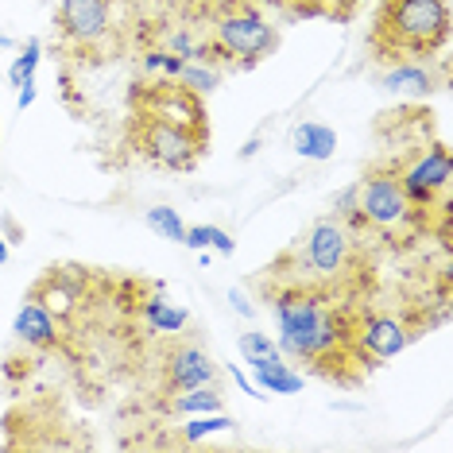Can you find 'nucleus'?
I'll use <instances>...</instances> for the list:
<instances>
[{
    "instance_id": "1",
    "label": "nucleus",
    "mask_w": 453,
    "mask_h": 453,
    "mask_svg": "<svg viewBox=\"0 0 453 453\" xmlns=\"http://www.w3.org/2000/svg\"><path fill=\"white\" fill-rule=\"evenodd\" d=\"M275 311V329H280V349L287 357H298L306 365H314L318 372L345 349H357L353 334L357 326H349V314L337 303H329L326 291L314 287H283L272 298Z\"/></svg>"
},
{
    "instance_id": "2",
    "label": "nucleus",
    "mask_w": 453,
    "mask_h": 453,
    "mask_svg": "<svg viewBox=\"0 0 453 453\" xmlns=\"http://www.w3.org/2000/svg\"><path fill=\"white\" fill-rule=\"evenodd\" d=\"M449 43V0H380L368 47L380 63L438 58Z\"/></svg>"
},
{
    "instance_id": "3",
    "label": "nucleus",
    "mask_w": 453,
    "mask_h": 453,
    "mask_svg": "<svg viewBox=\"0 0 453 453\" xmlns=\"http://www.w3.org/2000/svg\"><path fill=\"white\" fill-rule=\"evenodd\" d=\"M280 43L275 24H267L264 12H256L244 0H229L213 24V55H225L236 66H256Z\"/></svg>"
},
{
    "instance_id": "4",
    "label": "nucleus",
    "mask_w": 453,
    "mask_h": 453,
    "mask_svg": "<svg viewBox=\"0 0 453 453\" xmlns=\"http://www.w3.org/2000/svg\"><path fill=\"white\" fill-rule=\"evenodd\" d=\"M357 218L380 233H395L415 218V205L399 187L395 167H368L357 182Z\"/></svg>"
},
{
    "instance_id": "5",
    "label": "nucleus",
    "mask_w": 453,
    "mask_h": 453,
    "mask_svg": "<svg viewBox=\"0 0 453 453\" xmlns=\"http://www.w3.org/2000/svg\"><path fill=\"white\" fill-rule=\"evenodd\" d=\"M132 112H136V120H163V125H179V128L198 132V136H210V120H205L202 97L190 94L187 86H179L174 78L140 86L136 94H132Z\"/></svg>"
},
{
    "instance_id": "6",
    "label": "nucleus",
    "mask_w": 453,
    "mask_h": 453,
    "mask_svg": "<svg viewBox=\"0 0 453 453\" xmlns=\"http://www.w3.org/2000/svg\"><path fill=\"white\" fill-rule=\"evenodd\" d=\"M132 140H136L140 156L163 171H194L210 148V136H198V132L179 125H163V120H136Z\"/></svg>"
},
{
    "instance_id": "7",
    "label": "nucleus",
    "mask_w": 453,
    "mask_h": 453,
    "mask_svg": "<svg viewBox=\"0 0 453 453\" xmlns=\"http://www.w3.org/2000/svg\"><path fill=\"white\" fill-rule=\"evenodd\" d=\"M353 229L357 225L334 218V213L318 218L311 229H306V236H303V264H306V272H311L318 283L342 280L345 267L353 264Z\"/></svg>"
},
{
    "instance_id": "8",
    "label": "nucleus",
    "mask_w": 453,
    "mask_h": 453,
    "mask_svg": "<svg viewBox=\"0 0 453 453\" xmlns=\"http://www.w3.org/2000/svg\"><path fill=\"white\" fill-rule=\"evenodd\" d=\"M399 174V187H403L407 202L415 205V210H446V190H449V179H453V159H449V148L446 143H430L426 151L407 163V167H395Z\"/></svg>"
},
{
    "instance_id": "9",
    "label": "nucleus",
    "mask_w": 453,
    "mask_h": 453,
    "mask_svg": "<svg viewBox=\"0 0 453 453\" xmlns=\"http://www.w3.org/2000/svg\"><path fill=\"white\" fill-rule=\"evenodd\" d=\"M55 32L70 47L94 50L112 32V0H58L55 8Z\"/></svg>"
},
{
    "instance_id": "10",
    "label": "nucleus",
    "mask_w": 453,
    "mask_h": 453,
    "mask_svg": "<svg viewBox=\"0 0 453 453\" xmlns=\"http://www.w3.org/2000/svg\"><path fill=\"white\" fill-rule=\"evenodd\" d=\"M411 337L415 334H411V326L403 322V318L368 314V318H360L357 322L353 342L368 360H391V357H399L411 345Z\"/></svg>"
},
{
    "instance_id": "11",
    "label": "nucleus",
    "mask_w": 453,
    "mask_h": 453,
    "mask_svg": "<svg viewBox=\"0 0 453 453\" xmlns=\"http://www.w3.org/2000/svg\"><path fill=\"white\" fill-rule=\"evenodd\" d=\"M441 81H446V70L434 74L430 58H399V63H388V70L380 74V86L395 97H430Z\"/></svg>"
},
{
    "instance_id": "12",
    "label": "nucleus",
    "mask_w": 453,
    "mask_h": 453,
    "mask_svg": "<svg viewBox=\"0 0 453 453\" xmlns=\"http://www.w3.org/2000/svg\"><path fill=\"white\" fill-rule=\"evenodd\" d=\"M32 295L43 298V306L55 318H70L86 298V275H70V267H50Z\"/></svg>"
},
{
    "instance_id": "13",
    "label": "nucleus",
    "mask_w": 453,
    "mask_h": 453,
    "mask_svg": "<svg viewBox=\"0 0 453 453\" xmlns=\"http://www.w3.org/2000/svg\"><path fill=\"white\" fill-rule=\"evenodd\" d=\"M12 334H16V342H24L32 349H55V342H58V318L43 306V298L27 295L24 306H19L16 318H12Z\"/></svg>"
},
{
    "instance_id": "14",
    "label": "nucleus",
    "mask_w": 453,
    "mask_h": 453,
    "mask_svg": "<svg viewBox=\"0 0 453 453\" xmlns=\"http://www.w3.org/2000/svg\"><path fill=\"white\" fill-rule=\"evenodd\" d=\"M218 380V360H213L205 349L198 345H182L174 349L167 360V384L174 391H187V388H202Z\"/></svg>"
},
{
    "instance_id": "15",
    "label": "nucleus",
    "mask_w": 453,
    "mask_h": 453,
    "mask_svg": "<svg viewBox=\"0 0 453 453\" xmlns=\"http://www.w3.org/2000/svg\"><path fill=\"white\" fill-rule=\"evenodd\" d=\"M291 148H295V156H303V159L326 163V159H334V151H337V132L329 125H318V120H303V125H295V132H291Z\"/></svg>"
},
{
    "instance_id": "16",
    "label": "nucleus",
    "mask_w": 453,
    "mask_h": 453,
    "mask_svg": "<svg viewBox=\"0 0 453 453\" xmlns=\"http://www.w3.org/2000/svg\"><path fill=\"white\" fill-rule=\"evenodd\" d=\"M252 376H256V388L264 391H272V395H298L306 384V376L303 372H295L291 365L280 357V360H267V365H252Z\"/></svg>"
},
{
    "instance_id": "17",
    "label": "nucleus",
    "mask_w": 453,
    "mask_h": 453,
    "mask_svg": "<svg viewBox=\"0 0 453 453\" xmlns=\"http://www.w3.org/2000/svg\"><path fill=\"white\" fill-rule=\"evenodd\" d=\"M143 322H148L156 334H182L190 322V314L182 311V306H174L163 298V287H156V295L143 303Z\"/></svg>"
},
{
    "instance_id": "18",
    "label": "nucleus",
    "mask_w": 453,
    "mask_h": 453,
    "mask_svg": "<svg viewBox=\"0 0 453 453\" xmlns=\"http://www.w3.org/2000/svg\"><path fill=\"white\" fill-rule=\"evenodd\" d=\"M182 244L194 252H218V256H233L236 252V241L218 225H187V236Z\"/></svg>"
},
{
    "instance_id": "19",
    "label": "nucleus",
    "mask_w": 453,
    "mask_h": 453,
    "mask_svg": "<svg viewBox=\"0 0 453 453\" xmlns=\"http://www.w3.org/2000/svg\"><path fill=\"white\" fill-rule=\"evenodd\" d=\"M229 430H236V418L225 415V411H210V415H190V422L179 430V434L187 446H198V441L213 438V434H229Z\"/></svg>"
},
{
    "instance_id": "20",
    "label": "nucleus",
    "mask_w": 453,
    "mask_h": 453,
    "mask_svg": "<svg viewBox=\"0 0 453 453\" xmlns=\"http://www.w3.org/2000/svg\"><path fill=\"white\" fill-rule=\"evenodd\" d=\"M174 411H179V415H210V411H225V395L213 384L187 388V391L174 395Z\"/></svg>"
},
{
    "instance_id": "21",
    "label": "nucleus",
    "mask_w": 453,
    "mask_h": 453,
    "mask_svg": "<svg viewBox=\"0 0 453 453\" xmlns=\"http://www.w3.org/2000/svg\"><path fill=\"white\" fill-rule=\"evenodd\" d=\"M241 360L244 365H267V360H280L283 349L280 342H272V334H260V329H249V334H241Z\"/></svg>"
},
{
    "instance_id": "22",
    "label": "nucleus",
    "mask_w": 453,
    "mask_h": 453,
    "mask_svg": "<svg viewBox=\"0 0 453 453\" xmlns=\"http://www.w3.org/2000/svg\"><path fill=\"white\" fill-rule=\"evenodd\" d=\"M39 63H43V43L27 39V43L19 47V55L12 58V66H8V86L19 89V86H27V81H35Z\"/></svg>"
},
{
    "instance_id": "23",
    "label": "nucleus",
    "mask_w": 453,
    "mask_h": 453,
    "mask_svg": "<svg viewBox=\"0 0 453 453\" xmlns=\"http://www.w3.org/2000/svg\"><path fill=\"white\" fill-rule=\"evenodd\" d=\"M179 86H187L190 94H213V89L221 86V66H213V63H182L179 70Z\"/></svg>"
},
{
    "instance_id": "24",
    "label": "nucleus",
    "mask_w": 453,
    "mask_h": 453,
    "mask_svg": "<svg viewBox=\"0 0 453 453\" xmlns=\"http://www.w3.org/2000/svg\"><path fill=\"white\" fill-rule=\"evenodd\" d=\"M148 229L159 233L163 241L182 244V236H187V221H182L179 210H171V205H151L148 210Z\"/></svg>"
},
{
    "instance_id": "25",
    "label": "nucleus",
    "mask_w": 453,
    "mask_h": 453,
    "mask_svg": "<svg viewBox=\"0 0 453 453\" xmlns=\"http://www.w3.org/2000/svg\"><path fill=\"white\" fill-rule=\"evenodd\" d=\"M225 298H229V306H233V311H236V314H241V318H252V314H256L252 298H249V295H244V291H241V287H229V291H225Z\"/></svg>"
},
{
    "instance_id": "26",
    "label": "nucleus",
    "mask_w": 453,
    "mask_h": 453,
    "mask_svg": "<svg viewBox=\"0 0 453 453\" xmlns=\"http://www.w3.org/2000/svg\"><path fill=\"white\" fill-rule=\"evenodd\" d=\"M35 97H39V86H35V81H27V86H19V89H16V109H19V112H24V109H32V105H35Z\"/></svg>"
},
{
    "instance_id": "27",
    "label": "nucleus",
    "mask_w": 453,
    "mask_h": 453,
    "mask_svg": "<svg viewBox=\"0 0 453 453\" xmlns=\"http://www.w3.org/2000/svg\"><path fill=\"white\" fill-rule=\"evenodd\" d=\"M229 372H233V380H236V384H241V391H244V395H252V399H267L264 391L256 388V380H249V376L241 372V368H229Z\"/></svg>"
},
{
    "instance_id": "28",
    "label": "nucleus",
    "mask_w": 453,
    "mask_h": 453,
    "mask_svg": "<svg viewBox=\"0 0 453 453\" xmlns=\"http://www.w3.org/2000/svg\"><path fill=\"white\" fill-rule=\"evenodd\" d=\"M163 55H167V50H148V55L140 58L143 74H159V70H163Z\"/></svg>"
},
{
    "instance_id": "29",
    "label": "nucleus",
    "mask_w": 453,
    "mask_h": 453,
    "mask_svg": "<svg viewBox=\"0 0 453 453\" xmlns=\"http://www.w3.org/2000/svg\"><path fill=\"white\" fill-rule=\"evenodd\" d=\"M256 151H260V136H252L249 143H244V148H241V159H252Z\"/></svg>"
},
{
    "instance_id": "30",
    "label": "nucleus",
    "mask_w": 453,
    "mask_h": 453,
    "mask_svg": "<svg viewBox=\"0 0 453 453\" xmlns=\"http://www.w3.org/2000/svg\"><path fill=\"white\" fill-rule=\"evenodd\" d=\"M8 264V236H0V267Z\"/></svg>"
},
{
    "instance_id": "31",
    "label": "nucleus",
    "mask_w": 453,
    "mask_h": 453,
    "mask_svg": "<svg viewBox=\"0 0 453 453\" xmlns=\"http://www.w3.org/2000/svg\"><path fill=\"white\" fill-rule=\"evenodd\" d=\"M16 43H12V39H8V35H0V50H12Z\"/></svg>"
}]
</instances>
